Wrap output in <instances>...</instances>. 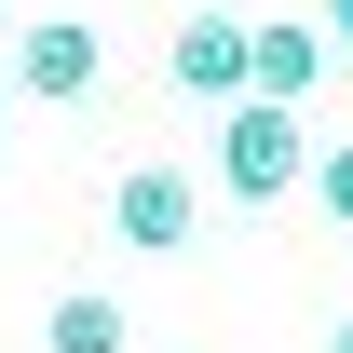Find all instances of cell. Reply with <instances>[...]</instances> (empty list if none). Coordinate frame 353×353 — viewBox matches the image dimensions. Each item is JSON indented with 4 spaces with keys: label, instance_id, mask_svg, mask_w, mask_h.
<instances>
[{
    "label": "cell",
    "instance_id": "6da1fadb",
    "mask_svg": "<svg viewBox=\"0 0 353 353\" xmlns=\"http://www.w3.org/2000/svg\"><path fill=\"white\" fill-rule=\"evenodd\" d=\"M218 176H231V204L312 190V123H299V95H231V109H218Z\"/></svg>",
    "mask_w": 353,
    "mask_h": 353
},
{
    "label": "cell",
    "instance_id": "7a4b0ae2",
    "mask_svg": "<svg viewBox=\"0 0 353 353\" xmlns=\"http://www.w3.org/2000/svg\"><path fill=\"white\" fill-rule=\"evenodd\" d=\"M245 54H259V28H245L231 0H190V14L163 28V82L204 95V109H231V95H245Z\"/></svg>",
    "mask_w": 353,
    "mask_h": 353
},
{
    "label": "cell",
    "instance_id": "3957f363",
    "mask_svg": "<svg viewBox=\"0 0 353 353\" xmlns=\"http://www.w3.org/2000/svg\"><path fill=\"white\" fill-rule=\"evenodd\" d=\"M109 231H123L136 259H176V245L204 231V176H190V163H123V190H109Z\"/></svg>",
    "mask_w": 353,
    "mask_h": 353
},
{
    "label": "cell",
    "instance_id": "277c9868",
    "mask_svg": "<svg viewBox=\"0 0 353 353\" xmlns=\"http://www.w3.org/2000/svg\"><path fill=\"white\" fill-rule=\"evenodd\" d=\"M95 68H109V41H95L82 14H41V28H14V95L68 109V95H95Z\"/></svg>",
    "mask_w": 353,
    "mask_h": 353
},
{
    "label": "cell",
    "instance_id": "5b68a950",
    "mask_svg": "<svg viewBox=\"0 0 353 353\" xmlns=\"http://www.w3.org/2000/svg\"><path fill=\"white\" fill-rule=\"evenodd\" d=\"M326 54H340V28L272 14V28H259V54H245V95H312V82H326Z\"/></svg>",
    "mask_w": 353,
    "mask_h": 353
},
{
    "label": "cell",
    "instance_id": "8992f818",
    "mask_svg": "<svg viewBox=\"0 0 353 353\" xmlns=\"http://www.w3.org/2000/svg\"><path fill=\"white\" fill-rule=\"evenodd\" d=\"M41 353H123V299H54V326H41Z\"/></svg>",
    "mask_w": 353,
    "mask_h": 353
},
{
    "label": "cell",
    "instance_id": "52a82bcc",
    "mask_svg": "<svg viewBox=\"0 0 353 353\" xmlns=\"http://www.w3.org/2000/svg\"><path fill=\"white\" fill-rule=\"evenodd\" d=\"M312 204L353 231V136H340V150H312Z\"/></svg>",
    "mask_w": 353,
    "mask_h": 353
},
{
    "label": "cell",
    "instance_id": "ba28073f",
    "mask_svg": "<svg viewBox=\"0 0 353 353\" xmlns=\"http://www.w3.org/2000/svg\"><path fill=\"white\" fill-rule=\"evenodd\" d=\"M326 28H340V54H353V0H326Z\"/></svg>",
    "mask_w": 353,
    "mask_h": 353
},
{
    "label": "cell",
    "instance_id": "9c48e42d",
    "mask_svg": "<svg viewBox=\"0 0 353 353\" xmlns=\"http://www.w3.org/2000/svg\"><path fill=\"white\" fill-rule=\"evenodd\" d=\"M0 136H14V82H0Z\"/></svg>",
    "mask_w": 353,
    "mask_h": 353
},
{
    "label": "cell",
    "instance_id": "30bf717a",
    "mask_svg": "<svg viewBox=\"0 0 353 353\" xmlns=\"http://www.w3.org/2000/svg\"><path fill=\"white\" fill-rule=\"evenodd\" d=\"M340 353H353V312H340Z\"/></svg>",
    "mask_w": 353,
    "mask_h": 353
}]
</instances>
